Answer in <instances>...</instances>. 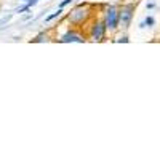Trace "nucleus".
<instances>
[{"instance_id": "nucleus-8", "label": "nucleus", "mask_w": 160, "mask_h": 160, "mask_svg": "<svg viewBox=\"0 0 160 160\" xmlns=\"http://www.w3.org/2000/svg\"><path fill=\"white\" fill-rule=\"evenodd\" d=\"M29 11H31V7H29L28 3H24V5H21V7H18V8L15 10L16 15H24V13H29Z\"/></svg>"}, {"instance_id": "nucleus-15", "label": "nucleus", "mask_w": 160, "mask_h": 160, "mask_svg": "<svg viewBox=\"0 0 160 160\" xmlns=\"http://www.w3.org/2000/svg\"><path fill=\"white\" fill-rule=\"evenodd\" d=\"M138 28H139V29H146V24H144V21H141V22L138 24Z\"/></svg>"}, {"instance_id": "nucleus-7", "label": "nucleus", "mask_w": 160, "mask_h": 160, "mask_svg": "<svg viewBox=\"0 0 160 160\" xmlns=\"http://www.w3.org/2000/svg\"><path fill=\"white\" fill-rule=\"evenodd\" d=\"M51 40V35L47 34V32H42V34H38L35 38H32V42L34 43H40V42H50Z\"/></svg>"}, {"instance_id": "nucleus-4", "label": "nucleus", "mask_w": 160, "mask_h": 160, "mask_svg": "<svg viewBox=\"0 0 160 160\" xmlns=\"http://www.w3.org/2000/svg\"><path fill=\"white\" fill-rule=\"evenodd\" d=\"M87 40V34L82 32L78 28H72V26L56 37V42L59 43H85Z\"/></svg>"}, {"instance_id": "nucleus-1", "label": "nucleus", "mask_w": 160, "mask_h": 160, "mask_svg": "<svg viewBox=\"0 0 160 160\" xmlns=\"http://www.w3.org/2000/svg\"><path fill=\"white\" fill-rule=\"evenodd\" d=\"M93 18H95V15H93V7L88 5V3L75 5L68 15H66V21H68L72 28H78V29L87 28V24Z\"/></svg>"}, {"instance_id": "nucleus-10", "label": "nucleus", "mask_w": 160, "mask_h": 160, "mask_svg": "<svg viewBox=\"0 0 160 160\" xmlns=\"http://www.w3.org/2000/svg\"><path fill=\"white\" fill-rule=\"evenodd\" d=\"M115 42H117V43H128V42H130V37H128L127 34H122V35H118V37L115 38Z\"/></svg>"}, {"instance_id": "nucleus-3", "label": "nucleus", "mask_w": 160, "mask_h": 160, "mask_svg": "<svg viewBox=\"0 0 160 160\" xmlns=\"http://www.w3.org/2000/svg\"><path fill=\"white\" fill-rule=\"evenodd\" d=\"M108 28L102 21V18H93L88 24H87V38L91 42L101 43L108 38Z\"/></svg>"}, {"instance_id": "nucleus-14", "label": "nucleus", "mask_w": 160, "mask_h": 160, "mask_svg": "<svg viewBox=\"0 0 160 160\" xmlns=\"http://www.w3.org/2000/svg\"><path fill=\"white\" fill-rule=\"evenodd\" d=\"M13 18V15H8V16H3L2 19H0V24H3V22H8L10 19Z\"/></svg>"}, {"instance_id": "nucleus-11", "label": "nucleus", "mask_w": 160, "mask_h": 160, "mask_svg": "<svg viewBox=\"0 0 160 160\" xmlns=\"http://www.w3.org/2000/svg\"><path fill=\"white\" fill-rule=\"evenodd\" d=\"M72 2H74V0H62V2L59 3V8H66L68 5H71Z\"/></svg>"}, {"instance_id": "nucleus-9", "label": "nucleus", "mask_w": 160, "mask_h": 160, "mask_svg": "<svg viewBox=\"0 0 160 160\" xmlns=\"http://www.w3.org/2000/svg\"><path fill=\"white\" fill-rule=\"evenodd\" d=\"M142 21H144V24H146V28H154L155 22H157V21H155V18H154V16H151V15H149V16H146Z\"/></svg>"}, {"instance_id": "nucleus-2", "label": "nucleus", "mask_w": 160, "mask_h": 160, "mask_svg": "<svg viewBox=\"0 0 160 160\" xmlns=\"http://www.w3.org/2000/svg\"><path fill=\"white\" fill-rule=\"evenodd\" d=\"M118 7L120 5H115V3H106L102 5V21L108 28V32L109 34H117L120 31V15H118Z\"/></svg>"}, {"instance_id": "nucleus-5", "label": "nucleus", "mask_w": 160, "mask_h": 160, "mask_svg": "<svg viewBox=\"0 0 160 160\" xmlns=\"http://www.w3.org/2000/svg\"><path fill=\"white\" fill-rule=\"evenodd\" d=\"M135 11H136V3L128 2V3H122L118 7V15H120V29L122 31H128L131 28L133 18H135Z\"/></svg>"}, {"instance_id": "nucleus-16", "label": "nucleus", "mask_w": 160, "mask_h": 160, "mask_svg": "<svg viewBox=\"0 0 160 160\" xmlns=\"http://www.w3.org/2000/svg\"><path fill=\"white\" fill-rule=\"evenodd\" d=\"M19 2H22V3H26V2H28V0H19Z\"/></svg>"}, {"instance_id": "nucleus-12", "label": "nucleus", "mask_w": 160, "mask_h": 160, "mask_svg": "<svg viewBox=\"0 0 160 160\" xmlns=\"http://www.w3.org/2000/svg\"><path fill=\"white\" fill-rule=\"evenodd\" d=\"M155 7H157L155 2H148V3H146V10H154Z\"/></svg>"}, {"instance_id": "nucleus-6", "label": "nucleus", "mask_w": 160, "mask_h": 160, "mask_svg": "<svg viewBox=\"0 0 160 160\" xmlns=\"http://www.w3.org/2000/svg\"><path fill=\"white\" fill-rule=\"evenodd\" d=\"M62 13H64V8H58L55 13H51V15H48L45 18V22H51V21H55V19H59L62 16Z\"/></svg>"}, {"instance_id": "nucleus-13", "label": "nucleus", "mask_w": 160, "mask_h": 160, "mask_svg": "<svg viewBox=\"0 0 160 160\" xmlns=\"http://www.w3.org/2000/svg\"><path fill=\"white\" fill-rule=\"evenodd\" d=\"M38 2H40V0H28V2H26V3H28V5H29V7L32 8V7H35V5H37Z\"/></svg>"}]
</instances>
